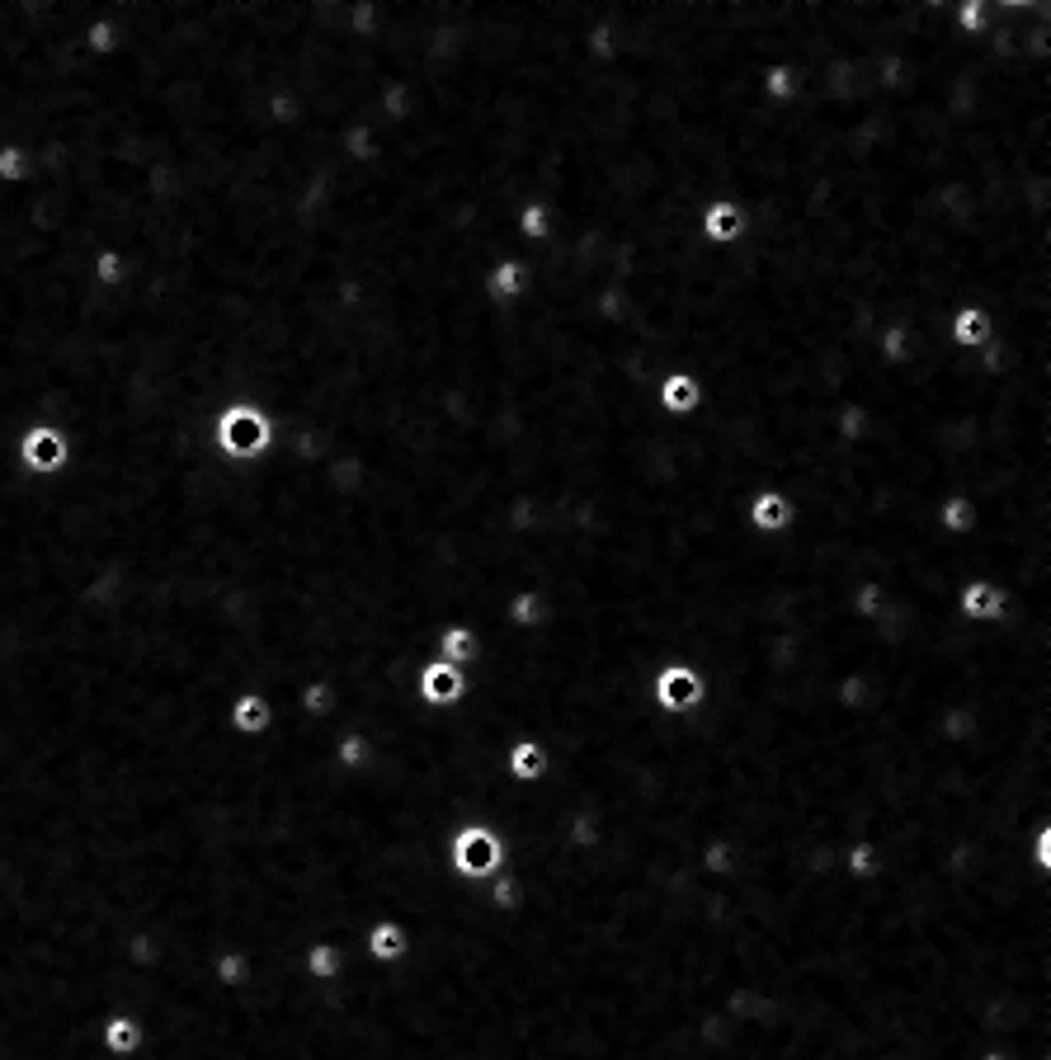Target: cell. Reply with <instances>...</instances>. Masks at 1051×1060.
Here are the masks:
<instances>
[{"label": "cell", "instance_id": "9", "mask_svg": "<svg viewBox=\"0 0 1051 1060\" xmlns=\"http://www.w3.org/2000/svg\"><path fill=\"white\" fill-rule=\"evenodd\" d=\"M533 288V265L524 255H500L495 265L482 274V293L490 297L495 307H514V303H524Z\"/></svg>", "mask_w": 1051, "mask_h": 1060}, {"label": "cell", "instance_id": "6", "mask_svg": "<svg viewBox=\"0 0 1051 1060\" xmlns=\"http://www.w3.org/2000/svg\"><path fill=\"white\" fill-rule=\"evenodd\" d=\"M698 241L707 250H736L745 241V231H750V212L741 198H712V204L698 208Z\"/></svg>", "mask_w": 1051, "mask_h": 1060}, {"label": "cell", "instance_id": "13", "mask_svg": "<svg viewBox=\"0 0 1051 1060\" xmlns=\"http://www.w3.org/2000/svg\"><path fill=\"white\" fill-rule=\"evenodd\" d=\"M934 524L943 537H971L981 533V499L966 491H948L934 505Z\"/></svg>", "mask_w": 1051, "mask_h": 1060}, {"label": "cell", "instance_id": "22", "mask_svg": "<svg viewBox=\"0 0 1051 1060\" xmlns=\"http://www.w3.org/2000/svg\"><path fill=\"white\" fill-rule=\"evenodd\" d=\"M995 24V0H953V29L962 38H985Z\"/></svg>", "mask_w": 1051, "mask_h": 1060}, {"label": "cell", "instance_id": "3", "mask_svg": "<svg viewBox=\"0 0 1051 1060\" xmlns=\"http://www.w3.org/2000/svg\"><path fill=\"white\" fill-rule=\"evenodd\" d=\"M651 703L665 716H693L707 703V678L688 660H665L651 670Z\"/></svg>", "mask_w": 1051, "mask_h": 1060}, {"label": "cell", "instance_id": "7", "mask_svg": "<svg viewBox=\"0 0 1051 1060\" xmlns=\"http://www.w3.org/2000/svg\"><path fill=\"white\" fill-rule=\"evenodd\" d=\"M1009 594H1004V585H995V579H966V585H958V594H953V613L962 617L966 627H1000L1004 617H1009Z\"/></svg>", "mask_w": 1051, "mask_h": 1060}, {"label": "cell", "instance_id": "8", "mask_svg": "<svg viewBox=\"0 0 1051 1060\" xmlns=\"http://www.w3.org/2000/svg\"><path fill=\"white\" fill-rule=\"evenodd\" d=\"M500 769L514 787H538L552 777V759H547V745L543 740H533V735H514L505 754H500Z\"/></svg>", "mask_w": 1051, "mask_h": 1060}, {"label": "cell", "instance_id": "24", "mask_svg": "<svg viewBox=\"0 0 1051 1060\" xmlns=\"http://www.w3.org/2000/svg\"><path fill=\"white\" fill-rule=\"evenodd\" d=\"M231 722H236V731L241 735H260L265 726H269V707H265V697H255V693H246L241 703H236V712H231Z\"/></svg>", "mask_w": 1051, "mask_h": 1060}, {"label": "cell", "instance_id": "23", "mask_svg": "<svg viewBox=\"0 0 1051 1060\" xmlns=\"http://www.w3.org/2000/svg\"><path fill=\"white\" fill-rule=\"evenodd\" d=\"M33 151L29 147H19V142H10V147H0V179L6 185H24V179L33 175Z\"/></svg>", "mask_w": 1051, "mask_h": 1060}, {"label": "cell", "instance_id": "18", "mask_svg": "<svg viewBox=\"0 0 1051 1060\" xmlns=\"http://www.w3.org/2000/svg\"><path fill=\"white\" fill-rule=\"evenodd\" d=\"M434 655L448 660V665H458V670H472V665H482V642H477V632H472L467 623H448L439 627V636H434Z\"/></svg>", "mask_w": 1051, "mask_h": 1060}, {"label": "cell", "instance_id": "28", "mask_svg": "<svg viewBox=\"0 0 1051 1060\" xmlns=\"http://www.w3.org/2000/svg\"><path fill=\"white\" fill-rule=\"evenodd\" d=\"M105 1037H109V1047H118V1051H132V1047H137V1023H132V1018H113Z\"/></svg>", "mask_w": 1051, "mask_h": 1060}, {"label": "cell", "instance_id": "25", "mask_svg": "<svg viewBox=\"0 0 1051 1060\" xmlns=\"http://www.w3.org/2000/svg\"><path fill=\"white\" fill-rule=\"evenodd\" d=\"M307 971H311L316 980H335V975L345 971V952L330 948V943H311V948H307Z\"/></svg>", "mask_w": 1051, "mask_h": 1060}, {"label": "cell", "instance_id": "16", "mask_svg": "<svg viewBox=\"0 0 1051 1060\" xmlns=\"http://www.w3.org/2000/svg\"><path fill=\"white\" fill-rule=\"evenodd\" d=\"M547 594L543 590H514L505 598V627L514 636H533L538 627H547Z\"/></svg>", "mask_w": 1051, "mask_h": 1060}, {"label": "cell", "instance_id": "10", "mask_svg": "<svg viewBox=\"0 0 1051 1060\" xmlns=\"http://www.w3.org/2000/svg\"><path fill=\"white\" fill-rule=\"evenodd\" d=\"M745 524L755 528L760 537H779V533H787L792 524H797V505L787 499V491L760 486V491H750V499H745Z\"/></svg>", "mask_w": 1051, "mask_h": 1060}, {"label": "cell", "instance_id": "15", "mask_svg": "<svg viewBox=\"0 0 1051 1060\" xmlns=\"http://www.w3.org/2000/svg\"><path fill=\"white\" fill-rule=\"evenodd\" d=\"M872 354H878V364L886 373H905L910 358H915V330H910V321L878 326V335H872Z\"/></svg>", "mask_w": 1051, "mask_h": 1060}, {"label": "cell", "instance_id": "21", "mask_svg": "<svg viewBox=\"0 0 1051 1060\" xmlns=\"http://www.w3.org/2000/svg\"><path fill=\"white\" fill-rule=\"evenodd\" d=\"M844 872H849V882H859V886L878 882V876L886 872L882 868V849L872 844V839H849V844H844Z\"/></svg>", "mask_w": 1051, "mask_h": 1060}, {"label": "cell", "instance_id": "11", "mask_svg": "<svg viewBox=\"0 0 1051 1060\" xmlns=\"http://www.w3.org/2000/svg\"><path fill=\"white\" fill-rule=\"evenodd\" d=\"M707 402V387L703 377H693L688 368H674L656 383V410L670 415V419H693Z\"/></svg>", "mask_w": 1051, "mask_h": 1060}, {"label": "cell", "instance_id": "17", "mask_svg": "<svg viewBox=\"0 0 1051 1060\" xmlns=\"http://www.w3.org/2000/svg\"><path fill=\"white\" fill-rule=\"evenodd\" d=\"M410 957V929L401 924V919H378L368 933V962H378V967H401Z\"/></svg>", "mask_w": 1051, "mask_h": 1060}, {"label": "cell", "instance_id": "14", "mask_svg": "<svg viewBox=\"0 0 1051 1060\" xmlns=\"http://www.w3.org/2000/svg\"><path fill=\"white\" fill-rule=\"evenodd\" d=\"M830 429L844 448H867L872 434H878V406L867 402H840L835 415H830Z\"/></svg>", "mask_w": 1051, "mask_h": 1060}, {"label": "cell", "instance_id": "5", "mask_svg": "<svg viewBox=\"0 0 1051 1060\" xmlns=\"http://www.w3.org/2000/svg\"><path fill=\"white\" fill-rule=\"evenodd\" d=\"M467 693H472V674L448 665L439 655L425 660L420 674H415V697H420V707H429V712H453Z\"/></svg>", "mask_w": 1051, "mask_h": 1060}, {"label": "cell", "instance_id": "29", "mask_svg": "<svg viewBox=\"0 0 1051 1060\" xmlns=\"http://www.w3.org/2000/svg\"><path fill=\"white\" fill-rule=\"evenodd\" d=\"M981 1060H1009V1056H1004V1051H990V1056H981Z\"/></svg>", "mask_w": 1051, "mask_h": 1060}, {"label": "cell", "instance_id": "12", "mask_svg": "<svg viewBox=\"0 0 1051 1060\" xmlns=\"http://www.w3.org/2000/svg\"><path fill=\"white\" fill-rule=\"evenodd\" d=\"M948 345L962 349V354H976L985 349L990 339H995V316H990L985 307H958L953 316H948Z\"/></svg>", "mask_w": 1051, "mask_h": 1060}, {"label": "cell", "instance_id": "2", "mask_svg": "<svg viewBox=\"0 0 1051 1060\" xmlns=\"http://www.w3.org/2000/svg\"><path fill=\"white\" fill-rule=\"evenodd\" d=\"M505 858H509L505 834L486 825V820H467V825L448 834V868L458 882H472V886L486 882V876L505 872Z\"/></svg>", "mask_w": 1051, "mask_h": 1060}, {"label": "cell", "instance_id": "20", "mask_svg": "<svg viewBox=\"0 0 1051 1060\" xmlns=\"http://www.w3.org/2000/svg\"><path fill=\"white\" fill-rule=\"evenodd\" d=\"M552 227H557V208H552V198H528V204L514 212V231H519V241H524V255L547 246Z\"/></svg>", "mask_w": 1051, "mask_h": 1060}, {"label": "cell", "instance_id": "26", "mask_svg": "<svg viewBox=\"0 0 1051 1060\" xmlns=\"http://www.w3.org/2000/svg\"><path fill=\"white\" fill-rule=\"evenodd\" d=\"M86 48L95 57H113L118 48H123V29H118L113 19H95V24L86 29Z\"/></svg>", "mask_w": 1051, "mask_h": 1060}, {"label": "cell", "instance_id": "27", "mask_svg": "<svg viewBox=\"0 0 1051 1060\" xmlns=\"http://www.w3.org/2000/svg\"><path fill=\"white\" fill-rule=\"evenodd\" d=\"M335 759H340V769L364 773V769H373V740H368V735H349L345 745L335 750Z\"/></svg>", "mask_w": 1051, "mask_h": 1060}, {"label": "cell", "instance_id": "1", "mask_svg": "<svg viewBox=\"0 0 1051 1060\" xmlns=\"http://www.w3.org/2000/svg\"><path fill=\"white\" fill-rule=\"evenodd\" d=\"M274 434H279L274 410L255 402H227L208 425V448L212 457H227V463H260L274 448Z\"/></svg>", "mask_w": 1051, "mask_h": 1060}, {"label": "cell", "instance_id": "19", "mask_svg": "<svg viewBox=\"0 0 1051 1060\" xmlns=\"http://www.w3.org/2000/svg\"><path fill=\"white\" fill-rule=\"evenodd\" d=\"M760 95H764V105L773 109H787V105H797V95H802V67L792 62H769L760 71Z\"/></svg>", "mask_w": 1051, "mask_h": 1060}, {"label": "cell", "instance_id": "4", "mask_svg": "<svg viewBox=\"0 0 1051 1060\" xmlns=\"http://www.w3.org/2000/svg\"><path fill=\"white\" fill-rule=\"evenodd\" d=\"M14 457L29 476H57L71 467V438L57 425H48V419H29L14 434Z\"/></svg>", "mask_w": 1051, "mask_h": 1060}]
</instances>
